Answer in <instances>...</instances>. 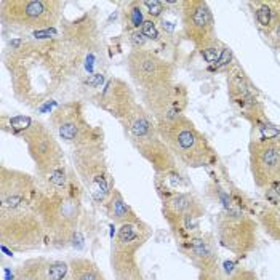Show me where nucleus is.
<instances>
[{"label":"nucleus","instance_id":"obj_1","mask_svg":"<svg viewBox=\"0 0 280 280\" xmlns=\"http://www.w3.org/2000/svg\"><path fill=\"white\" fill-rule=\"evenodd\" d=\"M3 66L16 101L30 109L45 106L74 80L58 37L13 42L3 50Z\"/></svg>","mask_w":280,"mask_h":280},{"label":"nucleus","instance_id":"obj_2","mask_svg":"<svg viewBox=\"0 0 280 280\" xmlns=\"http://www.w3.org/2000/svg\"><path fill=\"white\" fill-rule=\"evenodd\" d=\"M10 131L26 144L40 187L56 191L68 189L72 178L66 165L63 146L50 127L29 117L10 119Z\"/></svg>","mask_w":280,"mask_h":280},{"label":"nucleus","instance_id":"obj_3","mask_svg":"<svg viewBox=\"0 0 280 280\" xmlns=\"http://www.w3.org/2000/svg\"><path fill=\"white\" fill-rule=\"evenodd\" d=\"M58 39L72 78L85 83L88 78L102 74L106 48L95 13L87 11L76 20L63 21L59 24Z\"/></svg>","mask_w":280,"mask_h":280},{"label":"nucleus","instance_id":"obj_4","mask_svg":"<svg viewBox=\"0 0 280 280\" xmlns=\"http://www.w3.org/2000/svg\"><path fill=\"white\" fill-rule=\"evenodd\" d=\"M82 191H74V179L68 189H44L35 197L30 205L37 213L44 224L47 239L54 245L64 247L72 242L77 235V228L80 223Z\"/></svg>","mask_w":280,"mask_h":280},{"label":"nucleus","instance_id":"obj_5","mask_svg":"<svg viewBox=\"0 0 280 280\" xmlns=\"http://www.w3.org/2000/svg\"><path fill=\"white\" fill-rule=\"evenodd\" d=\"M124 135L135 151L154 168L159 176L178 173V162L159 135L155 122L139 101H136L119 120Z\"/></svg>","mask_w":280,"mask_h":280},{"label":"nucleus","instance_id":"obj_6","mask_svg":"<svg viewBox=\"0 0 280 280\" xmlns=\"http://www.w3.org/2000/svg\"><path fill=\"white\" fill-rule=\"evenodd\" d=\"M155 125L170 152L181 165L189 168L216 165V151L213 149L204 133L186 115H179L173 120L160 122Z\"/></svg>","mask_w":280,"mask_h":280},{"label":"nucleus","instance_id":"obj_7","mask_svg":"<svg viewBox=\"0 0 280 280\" xmlns=\"http://www.w3.org/2000/svg\"><path fill=\"white\" fill-rule=\"evenodd\" d=\"M64 5L61 0H0V23L18 32H47L61 23Z\"/></svg>","mask_w":280,"mask_h":280},{"label":"nucleus","instance_id":"obj_8","mask_svg":"<svg viewBox=\"0 0 280 280\" xmlns=\"http://www.w3.org/2000/svg\"><path fill=\"white\" fill-rule=\"evenodd\" d=\"M47 234L32 206L3 208L0 206V242L10 252L39 250L47 242Z\"/></svg>","mask_w":280,"mask_h":280},{"label":"nucleus","instance_id":"obj_9","mask_svg":"<svg viewBox=\"0 0 280 280\" xmlns=\"http://www.w3.org/2000/svg\"><path fill=\"white\" fill-rule=\"evenodd\" d=\"M71 157L83 191H87L96 204L104 205L115 189L106 155V144L76 148L72 149Z\"/></svg>","mask_w":280,"mask_h":280},{"label":"nucleus","instance_id":"obj_10","mask_svg":"<svg viewBox=\"0 0 280 280\" xmlns=\"http://www.w3.org/2000/svg\"><path fill=\"white\" fill-rule=\"evenodd\" d=\"M48 127L59 141L71 146V149L91 144H104V133L93 127L85 117L83 102L78 100L61 102L50 112Z\"/></svg>","mask_w":280,"mask_h":280},{"label":"nucleus","instance_id":"obj_11","mask_svg":"<svg viewBox=\"0 0 280 280\" xmlns=\"http://www.w3.org/2000/svg\"><path fill=\"white\" fill-rule=\"evenodd\" d=\"M149 237L151 228L141 220L119 226L111 250V266L117 280H143L138 252Z\"/></svg>","mask_w":280,"mask_h":280},{"label":"nucleus","instance_id":"obj_12","mask_svg":"<svg viewBox=\"0 0 280 280\" xmlns=\"http://www.w3.org/2000/svg\"><path fill=\"white\" fill-rule=\"evenodd\" d=\"M127 71L138 93L154 91L175 83V64L152 50H131L127 54Z\"/></svg>","mask_w":280,"mask_h":280},{"label":"nucleus","instance_id":"obj_13","mask_svg":"<svg viewBox=\"0 0 280 280\" xmlns=\"http://www.w3.org/2000/svg\"><path fill=\"white\" fill-rule=\"evenodd\" d=\"M218 234L223 247L235 255H245L256 243V224L230 204L218 220Z\"/></svg>","mask_w":280,"mask_h":280},{"label":"nucleus","instance_id":"obj_14","mask_svg":"<svg viewBox=\"0 0 280 280\" xmlns=\"http://www.w3.org/2000/svg\"><path fill=\"white\" fill-rule=\"evenodd\" d=\"M179 15L182 35L196 47V50H204L205 47L215 44L216 30L215 18L210 5L204 0H182L179 2Z\"/></svg>","mask_w":280,"mask_h":280},{"label":"nucleus","instance_id":"obj_15","mask_svg":"<svg viewBox=\"0 0 280 280\" xmlns=\"http://www.w3.org/2000/svg\"><path fill=\"white\" fill-rule=\"evenodd\" d=\"M255 184L267 189L280 181V136H263L248 146Z\"/></svg>","mask_w":280,"mask_h":280},{"label":"nucleus","instance_id":"obj_16","mask_svg":"<svg viewBox=\"0 0 280 280\" xmlns=\"http://www.w3.org/2000/svg\"><path fill=\"white\" fill-rule=\"evenodd\" d=\"M139 102L148 111L155 124L173 120L179 115H184V111L189 102L187 88L182 83H170L154 91L139 93Z\"/></svg>","mask_w":280,"mask_h":280},{"label":"nucleus","instance_id":"obj_17","mask_svg":"<svg viewBox=\"0 0 280 280\" xmlns=\"http://www.w3.org/2000/svg\"><path fill=\"white\" fill-rule=\"evenodd\" d=\"M39 191V179H35L32 175L8 168L7 165L0 167V206L3 208L30 206Z\"/></svg>","mask_w":280,"mask_h":280},{"label":"nucleus","instance_id":"obj_18","mask_svg":"<svg viewBox=\"0 0 280 280\" xmlns=\"http://www.w3.org/2000/svg\"><path fill=\"white\" fill-rule=\"evenodd\" d=\"M90 100L93 104H96L102 111H106L109 115H112L117 122L138 101L136 93L131 88V85L119 77L107 78L106 83L102 85V88L96 91L95 95H91Z\"/></svg>","mask_w":280,"mask_h":280},{"label":"nucleus","instance_id":"obj_19","mask_svg":"<svg viewBox=\"0 0 280 280\" xmlns=\"http://www.w3.org/2000/svg\"><path fill=\"white\" fill-rule=\"evenodd\" d=\"M159 194L163 202V218H167L170 228L176 234L181 226V221L186 216L196 215L200 216L204 213V208L200 202L192 196L191 192H178V191H170L165 186L160 187L157 186Z\"/></svg>","mask_w":280,"mask_h":280},{"label":"nucleus","instance_id":"obj_20","mask_svg":"<svg viewBox=\"0 0 280 280\" xmlns=\"http://www.w3.org/2000/svg\"><path fill=\"white\" fill-rule=\"evenodd\" d=\"M69 272V263L47 258L27 259L15 271L13 280H64Z\"/></svg>","mask_w":280,"mask_h":280},{"label":"nucleus","instance_id":"obj_21","mask_svg":"<svg viewBox=\"0 0 280 280\" xmlns=\"http://www.w3.org/2000/svg\"><path fill=\"white\" fill-rule=\"evenodd\" d=\"M182 247L187 250V255H189L191 259L199 266L200 271L220 267L218 266V258L215 255V250H213L211 242L206 240L205 237H191L189 240L184 242Z\"/></svg>","mask_w":280,"mask_h":280},{"label":"nucleus","instance_id":"obj_22","mask_svg":"<svg viewBox=\"0 0 280 280\" xmlns=\"http://www.w3.org/2000/svg\"><path fill=\"white\" fill-rule=\"evenodd\" d=\"M104 208L107 216L115 224H125V223H131V221H138L139 216H136V213L131 210V206L128 205L122 197V194L114 189V192L111 194V197L107 199V202L104 204Z\"/></svg>","mask_w":280,"mask_h":280},{"label":"nucleus","instance_id":"obj_23","mask_svg":"<svg viewBox=\"0 0 280 280\" xmlns=\"http://www.w3.org/2000/svg\"><path fill=\"white\" fill-rule=\"evenodd\" d=\"M64 280H106V277L93 261L74 258L69 261V272Z\"/></svg>","mask_w":280,"mask_h":280},{"label":"nucleus","instance_id":"obj_24","mask_svg":"<svg viewBox=\"0 0 280 280\" xmlns=\"http://www.w3.org/2000/svg\"><path fill=\"white\" fill-rule=\"evenodd\" d=\"M259 223L271 239L280 242V199L259 211Z\"/></svg>","mask_w":280,"mask_h":280},{"label":"nucleus","instance_id":"obj_25","mask_svg":"<svg viewBox=\"0 0 280 280\" xmlns=\"http://www.w3.org/2000/svg\"><path fill=\"white\" fill-rule=\"evenodd\" d=\"M143 3L141 2H130L127 5L124 11V23L125 26H128L133 30H141L144 24V16H143Z\"/></svg>","mask_w":280,"mask_h":280},{"label":"nucleus","instance_id":"obj_26","mask_svg":"<svg viewBox=\"0 0 280 280\" xmlns=\"http://www.w3.org/2000/svg\"><path fill=\"white\" fill-rule=\"evenodd\" d=\"M272 2H261L259 7L256 8V21L261 27L269 30L271 23H272Z\"/></svg>","mask_w":280,"mask_h":280},{"label":"nucleus","instance_id":"obj_27","mask_svg":"<svg viewBox=\"0 0 280 280\" xmlns=\"http://www.w3.org/2000/svg\"><path fill=\"white\" fill-rule=\"evenodd\" d=\"M223 48H224V47L216 40L215 44H211V45H208V47H205L204 50H200V56H202V58L206 61V63L216 64L218 59H220V56H221Z\"/></svg>","mask_w":280,"mask_h":280},{"label":"nucleus","instance_id":"obj_28","mask_svg":"<svg viewBox=\"0 0 280 280\" xmlns=\"http://www.w3.org/2000/svg\"><path fill=\"white\" fill-rule=\"evenodd\" d=\"M143 7L148 10V15L151 16V20H160L165 13V2H160V0H144Z\"/></svg>","mask_w":280,"mask_h":280},{"label":"nucleus","instance_id":"obj_29","mask_svg":"<svg viewBox=\"0 0 280 280\" xmlns=\"http://www.w3.org/2000/svg\"><path fill=\"white\" fill-rule=\"evenodd\" d=\"M141 32L146 39L149 40H157L159 39V29H157V24L154 20H146L143 27H141Z\"/></svg>","mask_w":280,"mask_h":280},{"label":"nucleus","instance_id":"obj_30","mask_svg":"<svg viewBox=\"0 0 280 280\" xmlns=\"http://www.w3.org/2000/svg\"><path fill=\"white\" fill-rule=\"evenodd\" d=\"M229 280H256L255 274L245 269H237L229 276Z\"/></svg>","mask_w":280,"mask_h":280},{"label":"nucleus","instance_id":"obj_31","mask_svg":"<svg viewBox=\"0 0 280 280\" xmlns=\"http://www.w3.org/2000/svg\"><path fill=\"white\" fill-rule=\"evenodd\" d=\"M230 61H232V51H230V48L224 47L223 51H221V56H220V59H218V63H216V69L224 68V66H229Z\"/></svg>","mask_w":280,"mask_h":280},{"label":"nucleus","instance_id":"obj_32","mask_svg":"<svg viewBox=\"0 0 280 280\" xmlns=\"http://www.w3.org/2000/svg\"><path fill=\"white\" fill-rule=\"evenodd\" d=\"M267 189H271L274 194H276V197H277V199H280V181L274 182V184H272L271 187H267Z\"/></svg>","mask_w":280,"mask_h":280}]
</instances>
